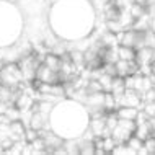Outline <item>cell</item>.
Listing matches in <instances>:
<instances>
[{
  "mask_svg": "<svg viewBox=\"0 0 155 155\" xmlns=\"http://www.w3.org/2000/svg\"><path fill=\"white\" fill-rule=\"evenodd\" d=\"M142 111H144L149 118H155V101H144Z\"/></svg>",
  "mask_w": 155,
  "mask_h": 155,
  "instance_id": "obj_21",
  "label": "cell"
},
{
  "mask_svg": "<svg viewBox=\"0 0 155 155\" xmlns=\"http://www.w3.org/2000/svg\"><path fill=\"white\" fill-rule=\"evenodd\" d=\"M126 145H127V147H131V149L134 150V152L137 153V152L140 150V147L144 145V140H142V139H139V137H137L136 134H132V136L129 137L127 140H126Z\"/></svg>",
  "mask_w": 155,
  "mask_h": 155,
  "instance_id": "obj_18",
  "label": "cell"
},
{
  "mask_svg": "<svg viewBox=\"0 0 155 155\" xmlns=\"http://www.w3.org/2000/svg\"><path fill=\"white\" fill-rule=\"evenodd\" d=\"M136 2H144V0H136Z\"/></svg>",
  "mask_w": 155,
  "mask_h": 155,
  "instance_id": "obj_26",
  "label": "cell"
},
{
  "mask_svg": "<svg viewBox=\"0 0 155 155\" xmlns=\"http://www.w3.org/2000/svg\"><path fill=\"white\" fill-rule=\"evenodd\" d=\"M137 123L134 119H119L116 127L111 131V136L114 137L116 144H126V140L136 132Z\"/></svg>",
  "mask_w": 155,
  "mask_h": 155,
  "instance_id": "obj_2",
  "label": "cell"
},
{
  "mask_svg": "<svg viewBox=\"0 0 155 155\" xmlns=\"http://www.w3.org/2000/svg\"><path fill=\"white\" fill-rule=\"evenodd\" d=\"M43 62H44V64L48 65V67H51L52 70H57V72L61 70V57L57 56V54H54V52L46 54L44 59H43Z\"/></svg>",
  "mask_w": 155,
  "mask_h": 155,
  "instance_id": "obj_11",
  "label": "cell"
},
{
  "mask_svg": "<svg viewBox=\"0 0 155 155\" xmlns=\"http://www.w3.org/2000/svg\"><path fill=\"white\" fill-rule=\"evenodd\" d=\"M69 56H70V61H72V64L74 67L77 69V67H82L85 65V52H80V51H72V52H69Z\"/></svg>",
  "mask_w": 155,
  "mask_h": 155,
  "instance_id": "obj_15",
  "label": "cell"
},
{
  "mask_svg": "<svg viewBox=\"0 0 155 155\" xmlns=\"http://www.w3.org/2000/svg\"><path fill=\"white\" fill-rule=\"evenodd\" d=\"M0 153H5V149L2 147V144H0Z\"/></svg>",
  "mask_w": 155,
  "mask_h": 155,
  "instance_id": "obj_25",
  "label": "cell"
},
{
  "mask_svg": "<svg viewBox=\"0 0 155 155\" xmlns=\"http://www.w3.org/2000/svg\"><path fill=\"white\" fill-rule=\"evenodd\" d=\"M140 104H144V95L140 91L134 88H126L124 95L118 100V106H134L140 108Z\"/></svg>",
  "mask_w": 155,
  "mask_h": 155,
  "instance_id": "obj_4",
  "label": "cell"
},
{
  "mask_svg": "<svg viewBox=\"0 0 155 155\" xmlns=\"http://www.w3.org/2000/svg\"><path fill=\"white\" fill-rule=\"evenodd\" d=\"M64 149L67 155H74V153H80V149H78V140L72 139H65L64 140Z\"/></svg>",
  "mask_w": 155,
  "mask_h": 155,
  "instance_id": "obj_16",
  "label": "cell"
},
{
  "mask_svg": "<svg viewBox=\"0 0 155 155\" xmlns=\"http://www.w3.org/2000/svg\"><path fill=\"white\" fill-rule=\"evenodd\" d=\"M36 137H39V131H36V129H33V127H26V132H25L26 142H33Z\"/></svg>",
  "mask_w": 155,
  "mask_h": 155,
  "instance_id": "obj_23",
  "label": "cell"
},
{
  "mask_svg": "<svg viewBox=\"0 0 155 155\" xmlns=\"http://www.w3.org/2000/svg\"><path fill=\"white\" fill-rule=\"evenodd\" d=\"M48 119H49V113L35 110V113L31 114V121H30V127L36 129V131H43L48 127Z\"/></svg>",
  "mask_w": 155,
  "mask_h": 155,
  "instance_id": "obj_5",
  "label": "cell"
},
{
  "mask_svg": "<svg viewBox=\"0 0 155 155\" xmlns=\"http://www.w3.org/2000/svg\"><path fill=\"white\" fill-rule=\"evenodd\" d=\"M7 108H8V103H5V101H2V100H0V116L5 114Z\"/></svg>",
  "mask_w": 155,
  "mask_h": 155,
  "instance_id": "obj_24",
  "label": "cell"
},
{
  "mask_svg": "<svg viewBox=\"0 0 155 155\" xmlns=\"http://www.w3.org/2000/svg\"><path fill=\"white\" fill-rule=\"evenodd\" d=\"M144 149L147 150V155L155 153V137L150 136L149 139H145V140H144Z\"/></svg>",
  "mask_w": 155,
  "mask_h": 155,
  "instance_id": "obj_22",
  "label": "cell"
},
{
  "mask_svg": "<svg viewBox=\"0 0 155 155\" xmlns=\"http://www.w3.org/2000/svg\"><path fill=\"white\" fill-rule=\"evenodd\" d=\"M25 80L21 67L18 64H7L3 69H0V83L3 87H8L12 90H16L21 87Z\"/></svg>",
  "mask_w": 155,
  "mask_h": 155,
  "instance_id": "obj_1",
  "label": "cell"
},
{
  "mask_svg": "<svg viewBox=\"0 0 155 155\" xmlns=\"http://www.w3.org/2000/svg\"><path fill=\"white\" fill-rule=\"evenodd\" d=\"M116 145L118 144H116V140H114L113 136H104L103 137V147H104V150H106V153H111Z\"/></svg>",
  "mask_w": 155,
  "mask_h": 155,
  "instance_id": "obj_20",
  "label": "cell"
},
{
  "mask_svg": "<svg viewBox=\"0 0 155 155\" xmlns=\"http://www.w3.org/2000/svg\"><path fill=\"white\" fill-rule=\"evenodd\" d=\"M129 13L134 20H139L142 16H145V3L144 2H134L131 7H129Z\"/></svg>",
  "mask_w": 155,
  "mask_h": 155,
  "instance_id": "obj_12",
  "label": "cell"
},
{
  "mask_svg": "<svg viewBox=\"0 0 155 155\" xmlns=\"http://www.w3.org/2000/svg\"><path fill=\"white\" fill-rule=\"evenodd\" d=\"M36 80H39L43 83H51V85L62 83L59 72H57V70H52L51 67H48L44 62H41L39 67H38V70H36Z\"/></svg>",
  "mask_w": 155,
  "mask_h": 155,
  "instance_id": "obj_3",
  "label": "cell"
},
{
  "mask_svg": "<svg viewBox=\"0 0 155 155\" xmlns=\"http://www.w3.org/2000/svg\"><path fill=\"white\" fill-rule=\"evenodd\" d=\"M118 56L119 59L124 61H136V49L129 48V46H118Z\"/></svg>",
  "mask_w": 155,
  "mask_h": 155,
  "instance_id": "obj_10",
  "label": "cell"
},
{
  "mask_svg": "<svg viewBox=\"0 0 155 155\" xmlns=\"http://www.w3.org/2000/svg\"><path fill=\"white\" fill-rule=\"evenodd\" d=\"M20 114H21V111H20L18 108H16V106H10V104H8V108H7L5 114H3V118H7L10 121H15V119H20Z\"/></svg>",
  "mask_w": 155,
  "mask_h": 155,
  "instance_id": "obj_19",
  "label": "cell"
},
{
  "mask_svg": "<svg viewBox=\"0 0 155 155\" xmlns=\"http://www.w3.org/2000/svg\"><path fill=\"white\" fill-rule=\"evenodd\" d=\"M8 127H10V137H12L13 140H21V139H25V132H26V127H25V124H23L20 119L10 121ZM25 140H26V139H25Z\"/></svg>",
  "mask_w": 155,
  "mask_h": 155,
  "instance_id": "obj_6",
  "label": "cell"
},
{
  "mask_svg": "<svg viewBox=\"0 0 155 155\" xmlns=\"http://www.w3.org/2000/svg\"><path fill=\"white\" fill-rule=\"evenodd\" d=\"M110 91L116 96V100H119L121 96L124 95V91H126V82H124V78L123 77H114Z\"/></svg>",
  "mask_w": 155,
  "mask_h": 155,
  "instance_id": "obj_9",
  "label": "cell"
},
{
  "mask_svg": "<svg viewBox=\"0 0 155 155\" xmlns=\"http://www.w3.org/2000/svg\"><path fill=\"white\" fill-rule=\"evenodd\" d=\"M78 149H80V153L82 155H93L95 153V144H93V139L91 140H87V139H82L78 140Z\"/></svg>",
  "mask_w": 155,
  "mask_h": 155,
  "instance_id": "obj_14",
  "label": "cell"
},
{
  "mask_svg": "<svg viewBox=\"0 0 155 155\" xmlns=\"http://www.w3.org/2000/svg\"><path fill=\"white\" fill-rule=\"evenodd\" d=\"M15 106L18 108L20 111H28L30 108L35 106V100L31 98V95L28 93H18L15 96Z\"/></svg>",
  "mask_w": 155,
  "mask_h": 155,
  "instance_id": "obj_7",
  "label": "cell"
},
{
  "mask_svg": "<svg viewBox=\"0 0 155 155\" xmlns=\"http://www.w3.org/2000/svg\"><path fill=\"white\" fill-rule=\"evenodd\" d=\"M100 83H101V87H103V90L104 91H110L111 90V85H113V80H114V77L110 74H106V72H101L100 74V77L96 78Z\"/></svg>",
  "mask_w": 155,
  "mask_h": 155,
  "instance_id": "obj_17",
  "label": "cell"
},
{
  "mask_svg": "<svg viewBox=\"0 0 155 155\" xmlns=\"http://www.w3.org/2000/svg\"><path fill=\"white\" fill-rule=\"evenodd\" d=\"M136 134L139 139L142 140H145V139H149L150 137V126H149V121H145V123H140V124H137V127H136Z\"/></svg>",
  "mask_w": 155,
  "mask_h": 155,
  "instance_id": "obj_13",
  "label": "cell"
},
{
  "mask_svg": "<svg viewBox=\"0 0 155 155\" xmlns=\"http://www.w3.org/2000/svg\"><path fill=\"white\" fill-rule=\"evenodd\" d=\"M116 114H118L119 119H134L136 121L137 114H139V108L134 106H119L116 110Z\"/></svg>",
  "mask_w": 155,
  "mask_h": 155,
  "instance_id": "obj_8",
  "label": "cell"
}]
</instances>
